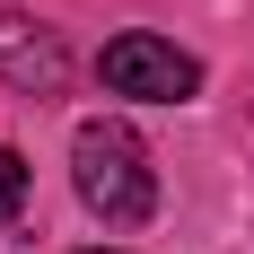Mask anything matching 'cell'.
<instances>
[{
	"instance_id": "6da1fadb",
	"label": "cell",
	"mask_w": 254,
	"mask_h": 254,
	"mask_svg": "<svg viewBox=\"0 0 254 254\" xmlns=\"http://www.w3.org/2000/svg\"><path fill=\"white\" fill-rule=\"evenodd\" d=\"M70 176H79V202L97 219H114V228H140L158 210V176H149V149H140L131 123H79Z\"/></svg>"
},
{
	"instance_id": "7a4b0ae2",
	"label": "cell",
	"mask_w": 254,
	"mask_h": 254,
	"mask_svg": "<svg viewBox=\"0 0 254 254\" xmlns=\"http://www.w3.org/2000/svg\"><path fill=\"white\" fill-rule=\"evenodd\" d=\"M97 70H105L114 97H149V105H184L193 88H202V62H193L184 44H167V35H140V26L105 44Z\"/></svg>"
},
{
	"instance_id": "3957f363",
	"label": "cell",
	"mask_w": 254,
	"mask_h": 254,
	"mask_svg": "<svg viewBox=\"0 0 254 254\" xmlns=\"http://www.w3.org/2000/svg\"><path fill=\"white\" fill-rule=\"evenodd\" d=\"M0 79L26 88V97H53V88L70 79L62 26H44V18H0Z\"/></svg>"
},
{
	"instance_id": "277c9868",
	"label": "cell",
	"mask_w": 254,
	"mask_h": 254,
	"mask_svg": "<svg viewBox=\"0 0 254 254\" xmlns=\"http://www.w3.org/2000/svg\"><path fill=\"white\" fill-rule=\"evenodd\" d=\"M18 210H26V158H18V149H0V228H9Z\"/></svg>"
},
{
	"instance_id": "5b68a950",
	"label": "cell",
	"mask_w": 254,
	"mask_h": 254,
	"mask_svg": "<svg viewBox=\"0 0 254 254\" xmlns=\"http://www.w3.org/2000/svg\"><path fill=\"white\" fill-rule=\"evenodd\" d=\"M97 254H105V246H97ZM114 254H123V246H114Z\"/></svg>"
}]
</instances>
